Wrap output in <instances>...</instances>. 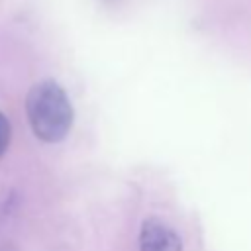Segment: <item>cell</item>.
Here are the masks:
<instances>
[{"instance_id": "cell-4", "label": "cell", "mask_w": 251, "mask_h": 251, "mask_svg": "<svg viewBox=\"0 0 251 251\" xmlns=\"http://www.w3.org/2000/svg\"><path fill=\"white\" fill-rule=\"evenodd\" d=\"M104 2H108V4H112V2H116V0H104Z\"/></svg>"}, {"instance_id": "cell-3", "label": "cell", "mask_w": 251, "mask_h": 251, "mask_svg": "<svg viewBox=\"0 0 251 251\" xmlns=\"http://www.w3.org/2000/svg\"><path fill=\"white\" fill-rule=\"evenodd\" d=\"M10 135H12L10 122H8V118L0 112V157L6 153V149H8V145H10Z\"/></svg>"}, {"instance_id": "cell-2", "label": "cell", "mask_w": 251, "mask_h": 251, "mask_svg": "<svg viewBox=\"0 0 251 251\" xmlns=\"http://www.w3.org/2000/svg\"><path fill=\"white\" fill-rule=\"evenodd\" d=\"M137 251H182L178 233L159 218H147L141 224Z\"/></svg>"}, {"instance_id": "cell-1", "label": "cell", "mask_w": 251, "mask_h": 251, "mask_svg": "<svg viewBox=\"0 0 251 251\" xmlns=\"http://www.w3.org/2000/svg\"><path fill=\"white\" fill-rule=\"evenodd\" d=\"M25 114L31 131L45 143L65 139L75 120L73 104L63 86L55 80H41L27 92Z\"/></svg>"}]
</instances>
